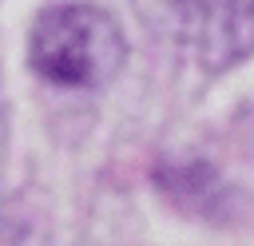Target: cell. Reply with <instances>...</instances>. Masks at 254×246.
Listing matches in <instances>:
<instances>
[{"mask_svg":"<svg viewBox=\"0 0 254 246\" xmlns=\"http://www.w3.org/2000/svg\"><path fill=\"white\" fill-rule=\"evenodd\" d=\"M0 163H4V115H0Z\"/></svg>","mask_w":254,"mask_h":246,"instance_id":"3957f363","label":"cell"},{"mask_svg":"<svg viewBox=\"0 0 254 246\" xmlns=\"http://www.w3.org/2000/svg\"><path fill=\"white\" fill-rule=\"evenodd\" d=\"M175 36L206 71H226L254 56V0H175Z\"/></svg>","mask_w":254,"mask_h":246,"instance_id":"7a4b0ae2","label":"cell"},{"mask_svg":"<svg viewBox=\"0 0 254 246\" xmlns=\"http://www.w3.org/2000/svg\"><path fill=\"white\" fill-rule=\"evenodd\" d=\"M127 60L119 20L99 4H52L32 20L28 63L56 87H107Z\"/></svg>","mask_w":254,"mask_h":246,"instance_id":"6da1fadb","label":"cell"}]
</instances>
